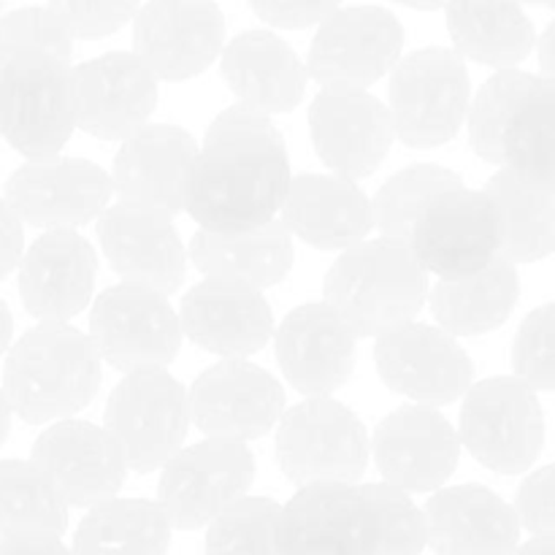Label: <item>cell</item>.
I'll use <instances>...</instances> for the list:
<instances>
[{
    "instance_id": "obj_3",
    "label": "cell",
    "mask_w": 555,
    "mask_h": 555,
    "mask_svg": "<svg viewBox=\"0 0 555 555\" xmlns=\"http://www.w3.org/2000/svg\"><path fill=\"white\" fill-rule=\"evenodd\" d=\"M428 298V274L404 244L366 238L345 249L323 282V301L347 328L361 336H379L415 323Z\"/></svg>"
},
{
    "instance_id": "obj_10",
    "label": "cell",
    "mask_w": 555,
    "mask_h": 555,
    "mask_svg": "<svg viewBox=\"0 0 555 555\" xmlns=\"http://www.w3.org/2000/svg\"><path fill=\"white\" fill-rule=\"evenodd\" d=\"M253 480L255 455L247 444L204 439L163 466L157 504L171 529L195 531L242 502Z\"/></svg>"
},
{
    "instance_id": "obj_47",
    "label": "cell",
    "mask_w": 555,
    "mask_h": 555,
    "mask_svg": "<svg viewBox=\"0 0 555 555\" xmlns=\"http://www.w3.org/2000/svg\"><path fill=\"white\" fill-rule=\"evenodd\" d=\"M0 555H74L57 537H27L0 542Z\"/></svg>"
},
{
    "instance_id": "obj_16",
    "label": "cell",
    "mask_w": 555,
    "mask_h": 555,
    "mask_svg": "<svg viewBox=\"0 0 555 555\" xmlns=\"http://www.w3.org/2000/svg\"><path fill=\"white\" fill-rule=\"evenodd\" d=\"M225 47L220 5L201 0H157L133 20V54L157 81H188L204 74Z\"/></svg>"
},
{
    "instance_id": "obj_11",
    "label": "cell",
    "mask_w": 555,
    "mask_h": 555,
    "mask_svg": "<svg viewBox=\"0 0 555 555\" xmlns=\"http://www.w3.org/2000/svg\"><path fill=\"white\" fill-rule=\"evenodd\" d=\"M87 336L98 358L125 374L166 369L182 347V325L168 298L133 285H114L95 298Z\"/></svg>"
},
{
    "instance_id": "obj_26",
    "label": "cell",
    "mask_w": 555,
    "mask_h": 555,
    "mask_svg": "<svg viewBox=\"0 0 555 555\" xmlns=\"http://www.w3.org/2000/svg\"><path fill=\"white\" fill-rule=\"evenodd\" d=\"M177 314L193 345L225 361H244L274 336V312L263 293L231 282H198L184 293Z\"/></svg>"
},
{
    "instance_id": "obj_22",
    "label": "cell",
    "mask_w": 555,
    "mask_h": 555,
    "mask_svg": "<svg viewBox=\"0 0 555 555\" xmlns=\"http://www.w3.org/2000/svg\"><path fill=\"white\" fill-rule=\"evenodd\" d=\"M309 133L320 160L350 182L372 177L396 141L388 106L372 92L320 90L309 106Z\"/></svg>"
},
{
    "instance_id": "obj_20",
    "label": "cell",
    "mask_w": 555,
    "mask_h": 555,
    "mask_svg": "<svg viewBox=\"0 0 555 555\" xmlns=\"http://www.w3.org/2000/svg\"><path fill=\"white\" fill-rule=\"evenodd\" d=\"M198 144L179 125H144L119 144L112 188L122 204L173 217L184 211Z\"/></svg>"
},
{
    "instance_id": "obj_24",
    "label": "cell",
    "mask_w": 555,
    "mask_h": 555,
    "mask_svg": "<svg viewBox=\"0 0 555 555\" xmlns=\"http://www.w3.org/2000/svg\"><path fill=\"white\" fill-rule=\"evenodd\" d=\"M358 336L325 301H309L285 314L274 336L282 374L309 399H325L350 379Z\"/></svg>"
},
{
    "instance_id": "obj_7",
    "label": "cell",
    "mask_w": 555,
    "mask_h": 555,
    "mask_svg": "<svg viewBox=\"0 0 555 555\" xmlns=\"http://www.w3.org/2000/svg\"><path fill=\"white\" fill-rule=\"evenodd\" d=\"M459 439L472 459L499 475H524L545 448V412L518 377H488L464 396Z\"/></svg>"
},
{
    "instance_id": "obj_4",
    "label": "cell",
    "mask_w": 555,
    "mask_h": 555,
    "mask_svg": "<svg viewBox=\"0 0 555 555\" xmlns=\"http://www.w3.org/2000/svg\"><path fill=\"white\" fill-rule=\"evenodd\" d=\"M276 466L298 488L358 486L369 466V434L341 401L307 399L276 423Z\"/></svg>"
},
{
    "instance_id": "obj_18",
    "label": "cell",
    "mask_w": 555,
    "mask_h": 555,
    "mask_svg": "<svg viewBox=\"0 0 555 555\" xmlns=\"http://www.w3.org/2000/svg\"><path fill=\"white\" fill-rule=\"evenodd\" d=\"M369 453L385 482L404 493L442 491L461 459L459 431L434 406L406 404L374 428Z\"/></svg>"
},
{
    "instance_id": "obj_40",
    "label": "cell",
    "mask_w": 555,
    "mask_h": 555,
    "mask_svg": "<svg viewBox=\"0 0 555 555\" xmlns=\"http://www.w3.org/2000/svg\"><path fill=\"white\" fill-rule=\"evenodd\" d=\"M534 74L524 70H499L493 74L469 106V141L477 157L499 166V135L507 122L509 108L515 106L526 87L531 85Z\"/></svg>"
},
{
    "instance_id": "obj_48",
    "label": "cell",
    "mask_w": 555,
    "mask_h": 555,
    "mask_svg": "<svg viewBox=\"0 0 555 555\" xmlns=\"http://www.w3.org/2000/svg\"><path fill=\"white\" fill-rule=\"evenodd\" d=\"M540 65L542 79L555 81V16L540 38Z\"/></svg>"
},
{
    "instance_id": "obj_43",
    "label": "cell",
    "mask_w": 555,
    "mask_h": 555,
    "mask_svg": "<svg viewBox=\"0 0 555 555\" xmlns=\"http://www.w3.org/2000/svg\"><path fill=\"white\" fill-rule=\"evenodd\" d=\"M70 38H103L135 20L139 3H49Z\"/></svg>"
},
{
    "instance_id": "obj_35",
    "label": "cell",
    "mask_w": 555,
    "mask_h": 555,
    "mask_svg": "<svg viewBox=\"0 0 555 555\" xmlns=\"http://www.w3.org/2000/svg\"><path fill=\"white\" fill-rule=\"evenodd\" d=\"M499 166L531 182L555 184V81L534 76L509 108L499 135Z\"/></svg>"
},
{
    "instance_id": "obj_49",
    "label": "cell",
    "mask_w": 555,
    "mask_h": 555,
    "mask_svg": "<svg viewBox=\"0 0 555 555\" xmlns=\"http://www.w3.org/2000/svg\"><path fill=\"white\" fill-rule=\"evenodd\" d=\"M11 336H14V318H11L9 304L0 298V356L11 350Z\"/></svg>"
},
{
    "instance_id": "obj_9",
    "label": "cell",
    "mask_w": 555,
    "mask_h": 555,
    "mask_svg": "<svg viewBox=\"0 0 555 555\" xmlns=\"http://www.w3.org/2000/svg\"><path fill=\"white\" fill-rule=\"evenodd\" d=\"M404 43V25L393 11L339 5L314 33L304 65L325 92H366L396 68Z\"/></svg>"
},
{
    "instance_id": "obj_28",
    "label": "cell",
    "mask_w": 555,
    "mask_h": 555,
    "mask_svg": "<svg viewBox=\"0 0 555 555\" xmlns=\"http://www.w3.org/2000/svg\"><path fill=\"white\" fill-rule=\"evenodd\" d=\"M220 74L247 112L287 114L307 92V65L271 30H244L222 47Z\"/></svg>"
},
{
    "instance_id": "obj_45",
    "label": "cell",
    "mask_w": 555,
    "mask_h": 555,
    "mask_svg": "<svg viewBox=\"0 0 555 555\" xmlns=\"http://www.w3.org/2000/svg\"><path fill=\"white\" fill-rule=\"evenodd\" d=\"M336 3H291V0H266L253 3V14L260 16L266 25L285 27V30H304V27L323 25L334 11Z\"/></svg>"
},
{
    "instance_id": "obj_39",
    "label": "cell",
    "mask_w": 555,
    "mask_h": 555,
    "mask_svg": "<svg viewBox=\"0 0 555 555\" xmlns=\"http://www.w3.org/2000/svg\"><path fill=\"white\" fill-rule=\"evenodd\" d=\"M361 493L372 504L377 520V551L374 555H421L428 545V531L423 509L410 493L388 482H366Z\"/></svg>"
},
{
    "instance_id": "obj_37",
    "label": "cell",
    "mask_w": 555,
    "mask_h": 555,
    "mask_svg": "<svg viewBox=\"0 0 555 555\" xmlns=\"http://www.w3.org/2000/svg\"><path fill=\"white\" fill-rule=\"evenodd\" d=\"M461 184L464 179L453 168L434 166V163H417V166L404 168V171L393 173L374 195V228L383 233V238L406 247L412 225L423 215V209L437 195L461 188Z\"/></svg>"
},
{
    "instance_id": "obj_50",
    "label": "cell",
    "mask_w": 555,
    "mask_h": 555,
    "mask_svg": "<svg viewBox=\"0 0 555 555\" xmlns=\"http://www.w3.org/2000/svg\"><path fill=\"white\" fill-rule=\"evenodd\" d=\"M515 555H555V540H531L526 545L518 547Z\"/></svg>"
},
{
    "instance_id": "obj_14",
    "label": "cell",
    "mask_w": 555,
    "mask_h": 555,
    "mask_svg": "<svg viewBox=\"0 0 555 555\" xmlns=\"http://www.w3.org/2000/svg\"><path fill=\"white\" fill-rule=\"evenodd\" d=\"M374 366L393 393L434 410L466 396L475 379L469 352L439 325L428 323H406L379 336Z\"/></svg>"
},
{
    "instance_id": "obj_8",
    "label": "cell",
    "mask_w": 555,
    "mask_h": 555,
    "mask_svg": "<svg viewBox=\"0 0 555 555\" xmlns=\"http://www.w3.org/2000/svg\"><path fill=\"white\" fill-rule=\"evenodd\" d=\"M190 428L188 388L166 369L125 374L106 401V431L128 469H163L182 450Z\"/></svg>"
},
{
    "instance_id": "obj_38",
    "label": "cell",
    "mask_w": 555,
    "mask_h": 555,
    "mask_svg": "<svg viewBox=\"0 0 555 555\" xmlns=\"http://www.w3.org/2000/svg\"><path fill=\"white\" fill-rule=\"evenodd\" d=\"M282 507L266 496H244L206 526V555H280Z\"/></svg>"
},
{
    "instance_id": "obj_19",
    "label": "cell",
    "mask_w": 555,
    "mask_h": 555,
    "mask_svg": "<svg viewBox=\"0 0 555 555\" xmlns=\"http://www.w3.org/2000/svg\"><path fill=\"white\" fill-rule=\"evenodd\" d=\"M280 555H374L377 520L361 486H309L282 507Z\"/></svg>"
},
{
    "instance_id": "obj_31",
    "label": "cell",
    "mask_w": 555,
    "mask_h": 555,
    "mask_svg": "<svg viewBox=\"0 0 555 555\" xmlns=\"http://www.w3.org/2000/svg\"><path fill=\"white\" fill-rule=\"evenodd\" d=\"M520 298L515 263L493 258L486 269L459 280H439L431 291V312L444 334L480 336L502 328Z\"/></svg>"
},
{
    "instance_id": "obj_6",
    "label": "cell",
    "mask_w": 555,
    "mask_h": 555,
    "mask_svg": "<svg viewBox=\"0 0 555 555\" xmlns=\"http://www.w3.org/2000/svg\"><path fill=\"white\" fill-rule=\"evenodd\" d=\"M388 95L396 139L415 150L442 146L459 135L469 114V70L453 49H415L390 70Z\"/></svg>"
},
{
    "instance_id": "obj_2",
    "label": "cell",
    "mask_w": 555,
    "mask_h": 555,
    "mask_svg": "<svg viewBox=\"0 0 555 555\" xmlns=\"http://www.w3.org/2000/svg\"><path fill=\"white\" fill-rule=\"evenodd\" d=\"M101 388V358L90 336L68 323H41L5 356L3 393L30 426L70 421Z\"/></svg>"
},
{
    "instance_id": "obj_33",
    "label": "cell",
    "mask_w": 555,
    "mask_h": 555,
    "mask_svg": "<svg viewBox=\"0 0 555 555\" xmlns=\"http://www.w3.org/2000/svg\"><path fill=\"white\" fill-rule=\"evenodd\" d=\"M444 20L453 52L493 68L513 70L537 43L534 25L515 3H453L444 9Z\"/></svg>"
},
{
    "instance_id": "obj_17",
    "label": "cell",
    "mask_w": 555,
    "mask_h": 555,
    "mask_svg": "<svg viewBox=\"0 0 555 555\" xmlns=\"http://www.w3.org/2000/svg\"><path fill=\"white\" fill-rule=\"evenodd\" d=\"M30 464L43 472L68 507L92 509L112 502L128 477V464L112 434L76 417L38 434Z\"/></svg>"
},
{
    "instance_id": "obj_13",
    "label": "cell",
    "mask_w": 555,
    "mask_h": 555,
    "mask_svg": "<svg viewBox=\"0 0 555 555\" xmlns=\"http://www.w3.org/2000/svg\"><path fill=\"white\" fill-rule=\"evenodd\" d=\"M112 177L85 157L27 160L5 182V204L27 225L76 231L108 209Z\"/></svg>"
},
{
    "instance_id": "obj_36",
    "label": "cell",
    "mask_w": 555,
    "mask_h": 555,
    "mask_svg": "<svg viewBox=\"0 0 555 555\" xmlns=\"http://www.w3.org/2000/svg\"><path fill=\"white\" fill-rule=\"evenodd\" d=\"M68 504L30 461H0V542L63 537Z\"/></svg>"
},
{
    "instance_id": "obj_41",
    "label": "cell",
    "mask_w": 555,
    "mask_h": 555,
    "mask_svg": "<svg viewBox=\"0 0 555 555\" xmlns=\"http://www.w3.org/2000/svg\"><path fill=\"white\" fill-rule=\"evenodd\" d=\"M20 52H43L70 65L74 38L49 5H27L0 14V65Z\"/></svg>"
},
{
    "instance_id": "obj_44",
    "label": "cell",
    "mask_w": 555,
    "mask_h": 555,
    "mask_svg": "<svg viewBox=\"0 0 555 555\" xmlns=\"http://www.w3.org/2000/svg\"><path fill=\"white\" fill-rule=\"evenodd\" d=\"M515 515L537 540H555V464L542 466L520 482Z\"/></svg>"
},
{
    "instance_id": "obj_30",
    "label": "cell",
    "mask_w": 555,
    "mask_h": 555,
    "mask_svg": "<svg viewBox=\"0 0 555 555\" xmlns=\"http://www.w3.org/2000/svg\"><path fill=\"white\" fill-rule=\"evenodd\" d=\"M293 236L282 222H269L255 231L211 233L198 231L190 242V260L206 280L266 291L291 274Z\"/></svg>"
},
{
    "instance_id": "obj_46",
    "label": "cell",
    "mask_w": 555,
    "mask_h": 555,
    "mask_svg": "<svg viewBox=\"0 0 555 555\" xmlns=\"http://www.w3.org/2000/svg\"><path fill=\"white\" fill-rule=\"evenodd\" d=\"M22 255H25V228L5 198H0V280H5L20 266Z\"/></svg>"
},
{
    "instance_id": "obj_21",
    "label": "cell",
    "mask_w": 555,
    "mask_h": 555,
    "mask_svg": "<svg viewBox=\"0 0 555 555\" xmlns=\"http://www.w3.org/2000/svg\"><path fill=\"white\" fill-rule=\"evenodd\" d=\"M76 128L101 141H125L150 125L157 79L133 52H108L70 68Z\"/></svg>"
},
{
    "instance_id": "obj_32",
    "label": "cell",
    "mask_w": 555,
    "mask_h": 555,
    "mask_svg": "<svg viewBox=\"0 0 555 555\" xmlns=\"http://www.w3.org/2000/svg\"><path fill=\"white\" fill-rule=\"evenodd\" d=\"M482 193L491 198L502 228L499 258L534 263L555 253V184L531 182L502 168Z\"/></svg>"
},
{
    "instance_id": "obj_12",
    "label": "cell",
    "mask_w": 555,
    "mask_h": 555,
    "mask_svg": "<svg viewBox=\"0 0 555 555\" xmlns=\"http://www.w3.org/2000/svg\"><path fill=\"white\" fill-rule=\"evenodd\" d=\"M406 247L439 280H459L499 258L502 228L491 198L466 184L437 195L412 225Z\"/></svg>"
},
{
    "instance_id": "obj_34",
    "label": "cell",
    "mask_w": 555,
    "mask_h": 555,
    "mask_svg": "<svg viewBox=\"0 0 555 555\" xmlns=\"http://www.w3.org/2000/svg\"><path fill=\"white\" fill-rule=\"evenodd\" d=\"M171 524L160 504L146 499H112L81 518L74 555H166Z\"/></svg>"
},
{
    "instance_id": "obj_42",
    "label": "cell",
    "mask_w": 555,
    "mask_h": 555,
    "mask_svg": "<svg viewBox=\"0 0 555 555\" xmlns=\"http://www.w3.org/2000/svg\"><path fill=\"white\" fill-rule=\"evenodd\" d=\"M513 369L531 390H555V301L534 309L513 341Z\"/></svg>"
},
{
    "instance_id": "obj_29",
    "label": "cell",
    "mask_w": 555,
    "mask_h": 555,
    "mask_svg": "<svg viewBox=\"0 0 555 555\" xmlns=\"http://www.w3.org/2000/svg\"><path fill=\"white\" fill-rule=\"evenodd\" d=\"M282 225L318 249H350L366 242L374 231L372 201L358 182L336 173H301L293 177L280 209Z\"/></svg>"
},
{
    "instance_id": "obj_15",
    "label": "cell",
    "mask_w": 555,
    "mask_h": 555,
    "mask_svg": "<svg viewBox=\"0 0 555 555\" xmlns=\"http://www.w3.org/2000/svg\"><path fill=\"white\" fill-rule=\"evenodd\" d=\"M190 421L209 439L247 444L285 415V390L274 374L249 361H220L188 390Z\"/></svg>"
},
{
    "instance_id": "obj_27",
    "label": "cell",
    "mask_w": 555,
    "mask_h": 555,
    "mask_svg": "<svg viewBox=\"0 0 555 555\" xmlns=\"http://www.w3.org/2000/svg\"><path fill=\"white\" fill-rule=\"evenodd\" d=\"M423 518L437 555H515L520 547L515 507L486 486L442 488L428 499Z\"/></svg>"
},
{
    "instance_id": "obj_23",
    "label": "cell",
    "mask_w": 555,
    "mask_h": 555,
    "mask_svg": "<svg viewBox=\"0 0 555 555\" xmlns=\"http://www.w3.org/2000/svg\"><path fill=\"white\" fill-rule=\"evenodd\" d=\"M95 231L108 266L125 280L122 285L144 287L160 296L182 287L188 249L171 217L117 204L98 217Z\"/></svg>"
},
{
    "instance_id": "obj_51",
    "label": "cell",
    "mask_w": 555,
    "mask_h": 555,
    "mask_svg": "<svg viewBox=\"0 0 555 555\" xmlns=\"http://www.w3.org/2000/svg\"><path fill=\"white\" fill-rule=\"evenodd\" d=\"M11 406H9V399H5L3 388H0V448L5 444V439H9V431H11Z\"/></svg>"
},
{
    "instance_id": "obj_1",
    "label": "cell",
    "mask_w": 555,
    "mask_h": 555,
    "mask_svg": "<svg viewBox=\"0 0 555 555\" xmlns=\"http://www.w3.org/2000/svg\"><path fill=\"white\" fill-rule=\"evenodd\" d=\"M285 135L271 117L231 106L195 155L184 211L211 233L255 231L276 220L291 190Z\"/></svg>"
},
{
    "instance_id": "obj_5",
    "label": "cell",
    "mask_w": 555,
    "mask_h": 555,
    "mask_svg": "<svg viewBox=\"0 0 555 555\" xmlns=\"http://www.w3.org/2000/svg\"><path fill=\"white\" fill-rule=\"evenodd\" d=\"M76 130L70 65L20 52L0 65V135L27 160L57 157Z\"/></svg>"
},
{
    "instance_id": "obj_52",
    "label": "cell",
    "mask_w": 555,
    "mask_h": 555,
    "mask_svg": "<svg viewBox=\"0 0 555 555\" xmlns=\"http://www.w3.org/2000/svg\"><path fill=\"white\" fill-rule=\"evenodd\" d=\"M0 14H3V5H0Z\"/></svg>"
},
{
    "instance_id": "obj_25",
    "label": "cell",
    "mask_w": 555,
    "mask_h": 555,
    "mask_svg": "<svg viewBox=\"0 0 555 555\" xmlns=\"http://www.w3.org/2000/svg\"><path fill=\"white\" fill-rule=\"evenodd\" d=\"M98 255L76 231H47L20 260L16 287L27 314L41 323H68L95 291Z\"/></svg>"
}]
</instances>
